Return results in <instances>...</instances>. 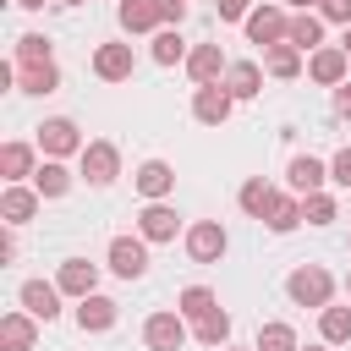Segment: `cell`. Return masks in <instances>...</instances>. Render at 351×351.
<instances>
[{
    "label": "cell",
    "instance_id": "1",
    "mask_svg": "<svg viewBox=\"0 0 351 351\" xmlns=\"http://www.w3.org/2000/svg\"><path fill=\"white\" fill-rule=\"evenodd\" d=\"M186 0H121V27L126 33H148L159 22H181Z\"/></svg>",
    "mask_w": 351,
    "mask_h": 351
},
{
    "label": "cell",
    "instance_id": "2",
    "mask_svg": "<svg viewBox=\"0 0 351 351\" xmlns=\"http://www.w3.org/2000/svg\"><path fill=\"white\" fill-rule=\"evenodd\" d=\"M285 291H291V302H296V307H329L335 280H329L318 263H307V269H296V274L285 280Z\"/></svg>",
    "mask_w": 351,
    "mask_h": 351
},
{
    "label": "cell",
    "instance_id": "3",
    "mask_svg": "<svg viewBox=\"0 0 351 351\" xmlns=\"http://www.w3.org/2000/svg\"><path fill=\"white\" fill-rule=\"evenodd\" d=\"M285 33H291V16H285V11H274V5H258V11H247V38H252V44L274 49Z\"/></svg>",
    "mask_w": 351,
    "mask_h": 351
},
{
    "label": "cell",
    "instance_id": "4",
    "mask_svg": "<svg viewBox=\"0 0 351 351\" xmlns=\"http://www.w3.org/2000/svg\"><path fill=\"white\" fill-rule=\"evenodd\" d=\"M38 148H44L49 159H60V154H77V148H88V143L77 137V126H71L66 115H55V121L38 126Z\"/></svg>",
    "mask_w": 351,
    "mask_h": 351
},
{
    "label": "cell",
    "instance_id": "5",
    "mask_svg": "<svg viewBox=\"0 0 351 351\" xmlns=\"http://www.w3.org/2000/svg\"><path fill=\"white\" fill-rule=\"evenodd\" d=\"M110 269H115L121 280H137V274L148 269V247H143L137 236H115V241H110Z\"/></svg>",
    "mask_w": 351,
    "mask_h": 351
},
{
    "label": "cell",
    "instance_id": "6",
    "mask_svg": "<svg viewBox=\"0 0 351 351\" xmlns=\"http://www.w3.org/2000/svg\"><path fill=\"white\" fill-rule=\"evenodd\" d=\"M143 340H148L154 351H181V340H186L181 313H154V318L143 324Z\"/></svg>",
    "mask_w": 351,
    "mask_h": 351
},
{
    "label": "cell",
    "instance_id": "7",
    "mask_svg": "<svg viewBox=\"0 0 351 351\" xmlns=\"http://www.w3.org/2000/svg\"><path fill=\"white\" fill-rule=\"evenodd\" d=\"M186 252H192L197 263H214V258L225 252V230H219V219H197V225L186 230Z\"/></svg>",
    "mask_w": 351,
    "mask_h": 351
},
{
    "label": "cell",
    "instance_id": "8",
    "mask_svg": "<svg viewBox=\"0 0 351 351\" xmlns=\"http://www.w3.org/2000/svg\"><path fill=\"white\" fill-rule=\"evenodd\" d=\"M93 71H99L104 82H126V77H132V44H99Z\"/></svg>",
    "mask_w": 351,
    "mask_h": 351
},
{
    "label": "cell",
    "instance_id": "9",
    "mask_svg": "<svg viewBox=\"0 0 351 351\" xmlns=\"http://www.w3.org/2000/svg\"><path fill=\"white\" fill-rule=\"evenodd\" d=\"M230 104H236V99H230V93H225V88H214V82H208V88H197V93H192V115H197V121H203V126H219V121H225V115H230Z\"/></svg>",
    "mask_w": 351,
    "mask_h": 351
},
{
    "label": "cell",
    "instance_id": "10",
    "mask_svg": "<svg viewBox=\"0 0 351 351\" xmlns=\"http://www.w3.org/2000/svg\"><path fill=\"white\" fill-rule=\"evenodd\" d=\"M115 165H121V159H115L110 143H88V148H82V176H88L93 186H110V181H115Z\"/></svg>",
    "mask_w": 351,
    "mask_h": 351
},
{
    "label": "cell",
    "instance_id": "11",
    "mask_svg": "<svg viewBox=\"0 0 351 351\" xmlns=\"http://www.w3.org/2000/svg\"><path fill=\"white\" fill-rule=\"evenodd\" d=\"M186 71H192V82H197V88H208V82H214L219 71H230V66H225L219 44H197V49L186 55Z\"/></svg>",
    "mask_w": 351,
    "mask_h": 351
},
{
    "label": "cell",
    "instance_id": "12",
    "mask_svg": "<svg viewBox=\"0 0 351 351\" xmlns=\"http://www.w3.org/2000/svg\"><path fill=\"white\" fill-rule=\"evenodd\" d=\"M55 285H60L66 296H77V302H82V296H93L99 269H93V263H82V258H71V263H60V280H55Z\"/></svg>",
    "mask_w": 351,
    "mask_h": 351
},
{
    "label": "cell",
    "instance_id": "13",
    "mask_svg": "<svg viewBox=\"0 0 351 351\" xmlns=\"http://www.w3.org/2000/svg\"><path fill=\"white\" fill-rule=\"evenodd\" d=\"M22 307H27L33 318H44V324H49V318L60 313V285H44V280H27V285H22Z\"/></svg>",
    "mask_w": 351,
    "mask_h": 351
},
{
    "label": "cell",
    "instance_id": "14",
    "mask_svg": "<svg viewBox=\"0 0 351 351\" xmlns=\"http://www.w3.org/2000/svg\"><path fill=\"white\" fill-rule=\"evenodd\" d=\"M137 230H143V241H170V236H176V208L148 203V208L137 214Z\"/></svg>",
    "mask_w": 351,
    "mask_h": 351
},
{
    "label": "cell",
    "instance_id": "15",
    "mask_svg": "<svg viewBox=\"0 0 351 351\" xmlns=\"http://www.w3.org/2000/svg\"><path fill=\"white\" fill-rule=\"evenodd\" d=\"M33 335H38L33 329V313H5L0 318V346L5 351H33Z\"/></svg>",
    "mask_w": 351,
    "mask_h": 351
},
{
    "label": "cell",
    "instance_id": "16",
    "mask_svg": "<svg viewBox=\"0 0 351 351\" xmlns=\"http://www.w3.org/2000/svg\"><path fill=\"white\" fill-rule=\"evenodd\" d=\"M346 49H313V82H324V88H340V77H346Z\"/></svg>",
    "mask_w": 351,
    "mask_h": 351
},
{
    "label": "cell",
    "instance_id": "17",
    "mask_svg": "<svg viewBox=\"0 0 351 351\" xmlns=\"http://www.w3.org/2000/svg\"><path fill=\"white\" fill-rule=\"evenodd\" d=\"M16 82H22V93H55L60 88V71H55V60H27L16 71Z\"/></svg>",
    "mask_w": 351,
    "mask_h": 351
},
{
    "label": "cell",
    "instance_id": "18",
    "mask_svg": "<svg viewBox=\"0 0 351 351\" xmlns=\"http://www.w3.org/2000/svg\"><path fill=\"white\" fill-rule=\"evenodd\" d=\"M170 186H176V170H170L165 159H148V165L137 170V192H143V197H154V203H159Z\"/></svg>",
    "mask_w": 351,
    "mask_h": 351
},
{
    "label": "cell",
    "instance_id": "19",
    "mask_svg": "<svg viewBox=\"0 0 351 351\" xmlns=\"http://www.w3.org/2000/svg\"><path fill=\"white\" fill-rule=\"evenodd\" d=\"M0 214H5V225H27V219L38 214V192H27V186H11V192L0 197Z\"/></svg>",
    "mask_w": 351,
    "mask_h": 351
},
{
    "label": "cell",
    "instance_id": "20",
    "mask_svg": "<svg viewBox=\"0 0 351 351\" xmlns=\"http://www.w3.org/2000/svg\"><path fill=\"white\" fill-rule=\"evenodd\" d=\"M258 82H263V71H258L252 60H236V66L225 71V93H230V99H252Z\"/></svg>",
    "mask_w": 351,
    "mask_h": 351
},
{
    "label": "cell",
    "instance_id": "21",
    "mask_svg": "<svg viewBox=\"0 0 351 351\" xmlns=\"http://www.w3.org/2000/svg\"><path fill=\"white\" fill-rule=\"evenodd\" d=\"M77 324H82V329H110V324H115V302H110V296H99V291H93V296H82Z\"/></svg>",
    "mask_w": 351,
    "mask_h": 351
},
{
    "label": "cell",
    "instance_id": "22",
    "mask_svg": "<svg viewBox=\"0 0 351 351\" xmlns=\"http://www.w3.org/2000/svg\"><path fill=\"white\" fill-rule=\"evenodd\" d=\"M324 176H329V170H324L318 159H307V154H302V159H291V186H296L302 197H313V192L324 186Z\"/></svg>",
    "mask_w": 351,
    "mask_h": 351
},
{
    "label": "cell",
    "instance_id": "23",
    "mask_svg": "<svg viewBox=\"0 0 351 351\" xmlns=\"http://www.w3.org/2000/svg\"><path fill=\"white\" fill-rule=\"evenodd\" d=\"M274 197H280V192H274V186H269L263 176H252V181L241 186V208H247V214H258V219H269V208H274Z\"/></svg>",
    "mask_w": 351,
    "mask_h": 351
},
{
    "label": "cell",
    "instance_id": "24",
    "mask_svg": "<svg viewBox=\"0 0 351 351\" xmlns=\"http://www.w3.org/2000/svg\"><path fill=\"white\" fill-rule=\"evenodd\" d=\"M208 313H219V302H214V291H208V285H186V291H181V318H192V324H203Z\"/></svg>",
    "mask_w": 351,
    "mask_h": 351
},
{
    "label": "cell",
    "instance_id": "25",
    "mask_svg": "<svg viewBox=\"0 0 351 351\" xmlns=\"http://www.w3.org/2000/svg\"><path fill=\"white\" fill-rule=\"evenodd\" d=\"M0 170H5L11 181L38 176V170H33V148H27V143H5V148H0Z\"/></svg>",
    "mask_w": 351,
    "mask_h": 351
},
{
    "label": "cell",
    "instance_id": "26",
    "mask_svg": "<svg viewBox=\"0 0 351 351\" xmlns=\"http://www.w3.org/2000/svg\"><path fill=\"white\" fill-rule=\"evenodd\" d=\"M318 38H324V22L318 16H291V33H285V44H296V49H318Z\"/></svg>",
    "mask_w": 351,
    "mask_h": 351
},
{
    "label": "cell",
    "instance_id": "27",
    "mask_svg": "<svg viewBox=\"0 0 351 351\" xmlns=\"http://www.w3.org/2000/svg\"><path fill=\"white\" fill-rule=\"evenodd\" d=\"M318 335H324L329 346L351 340V307H324V318H318Z\"/></svg>",
    "mask_w": 351,
    "mask_h": 351
},
{
    "label": "cell",
    "instance_id": "28",
    "mask_svg": "<svg viewBox=\"0 0 351 351\" xmlns=\"http://www.w3.org/2000/svg\"><path fill=\"white\" fill-rule=\"evenodd\" d=\"M296 71H302V49H296V44H274V49H269V77L285 82V77H296Z\"/></svg>",
    "mask_w": 351,
    "mask_h": 351
},
{
    "label": "cell",
    "instance_id": "29",
    "mask_svg": "<svg viewBox=\"0 0 351 351\" xmlns=\"http://www.w3.org/2000/svg\"><path fill=\"white\" fill-rule=\"evenodd\" d=\"M33 186H38L44 197H60V192L71 186V176H66V165H60V159H49V165H38V176H33Z\"/></svg>",
    "mask_w": 351,
    "mask_h": 351
},
{
    "label": "cell",
    "instance_id": "30",
    "mask_svg": "<svg viewBox=\"0 0 351 351\" xmlns=\"http://www.w3.org/2000/svg\"><path fill=\"white\" fill-rule=\"evenodd\" d=\"M296 225H302V203H296V197H274V208H269V230L285 236V230H296Z\"/></svg>",
    "mask_w": 351,
    "mask_h": 351
},
{
    "label": "cell",
    "instance_id": "31",
    "mask_svg": "<svg viewBox=\"0 0 351 351\" xmlns=\"http://www.w3.org/2000/svg\"><path fill=\"white\" fill-rule=\"evenodd\" d=\"M258 351H296V329L291 324H263L258 329Z\"/></svg>",
    "mask_w": 351,
    "mask_h": 351
},
{
    "label": "cell",
    "instance_id": "32",
    "mask_svg": "<svg viewBox=\"0 0 351 351\" xmlns=\"http://www.w3.org/2000/svg\"><path fill=\"white\" fill-rule=\"evenodd\" d=\"M302 219H307V225H329V219H335V197H324V192L302 197Z\"/></svg>",
    "mask_w": 351,
    "mask_h": 351
},
{
    "label": "cell",
    "instance_id": "33",
    "mask_svg": "<svg viewBox=\"0 0 351 351\" xmlns=\"http://www.w3.org/2000/svg\"><path fill=\"white\" fill-rule=\"evenodd\" d=\"M197 340H203V346H225V340H230V318H225V313H208V318L197 324Z\"/></svg>",
    "mask_w": 351,
    "mask_h": 351
},
{
    "label": "cell",
    "instance_id": "34",
    "mask_svg": "<svg viewBox=\"0 0 351 351\" xmlns=\"http://www.w3.org/2000/svg\"><path fill=\"white\" fill-rule=\"evenodd\" d=\"M154 60H159V66H176V60H181V33H176V27H165V33L154 38Z\"/></svg>",
    "mask_w": 351,
    "mask_h": 351
},
{
    "label": "cell",
    "instance_id": "35",
    "mask_svg": "<svg viewBox=\"0 0 351 351\" xmlns=\"http://www.w3.org/2000/svg\"><path fill=\"white\" fill-rule=\"evenodd\" d=\"M16 55H22V66L27 60H49V38L44 33H27V38H16Z\"/></svg>",
    "mask_w": 351,
    "mask_h": 351
},
{
    "label": "cell",
    "instance_id": "36",
    "mask_svg": "<svg viewBox=\"0 0 351 351\" xmlns=\"http://www.w3.org/2000/svg\"><path fill=\"white\" fill-rule=\"evenodd\" d=\"M318 16H329V22H346V27H351V0H318Z\"/></svg>",
    "mask_w": 351,
    "mask_h": 351
},
{
    "label": "cell",
    "instance_id": "37",
    "mask_svg": "<svg viewBox=\"0 0 351 351\" xmlns=\"http://www.w3.org/2000/svg\"><path fill=\"white\" fill-rule=\"evenodd\" d=\"M329 176H335L340 186H351V148H340V154H335V165H329Z\"/></svg>",
    "mask_w": 351,
    "mask_h": 351
},
{
    "label": "cell",
    "instance_id": "38",
    "mask_svg": "<svg viewBox=\"0 0 351 351\" xmlns=\"http://www.w3.org/2000/svg\"><path fill=\"white\" fill-rule=\"evenodd\" d=\"M214 5H219V16H225V22H236V16H247V5H252V0H214Z\"/></svg>",
    "mask_w": 351,
    "mask_h": 351
},
{
    "label": "cell",
    "instance_id": "39",
    "mask_svg": "<svg viewBox=\"0 0 351 351\" xmlns=\"http://www.w3.org/2000/svg\"><path fill=\"white\" fill-rule=\"evenodd\" d=\"M335 110H340V115L351 121V88H340V93H335Z\"/></svg>",
    "mask_w": 351,
    "mask_h": 351
},
{
    "label": "cell",
    "instance_id": "40",
    "mask_svg": "<svg viewBox=\"0 0 351 351\" xmlns=\"http://www.w3.org/2000/svg\"><path fill=\"white\" fill-rule=\"evenodd\" d=\"M16 5H22V11H38V5H44V0H16Z\"/></svg>",
    "mask_w": 351,
    "mask_h": 351
},
{
    "label": "cell",
    "instance_id": "41",
    "mask_svg": "<svg viewBox=\"0 0 351 351\" xmlns=\"http://www.w3.org/2000/svg\"><path fill=\"white\" fill-rule=\"evenodd\" d=\"M291 5H296V11H307V5H318V0H291Z\"/></svg>",
    "mask_w": 351,
    "mask_h": 351
},
{
    "label": "cell",
    "instance_id": "42",
    "mask_svg": "<svg viewBox=\"0 0 351 351\" xmlns=\"http://www.w3.org/2000/svg\"><path fill=\"white\" fill-rule=\"evenodd\" d=\"M340 49H346V55H351V27H346V44H340Z\"/></svg>",
    "mask_w": 351,
    "mask_h": 351
},
{
    "label": "cell",
    "instance_id": "43",
    "mask_svg": "<svg viewBox=\"0 0 351 351\" xmlns=\"http://www.w3.org/2000/svg\"><path fill=\"white\" fill-rule=\"evenodd\" d=\"M60 5H82V0H60Z\"/></svg>",
    "mask_w": 351,
    "mask_h": 351
},
{
    "label": "cell",
    "instance_id": "44",
    "mask_svg": "<svg viewBox=\"0 0 351 351\" xmlns=\"http://www.w3.org/2000/svg\"><path fill=\"white\" fill-rule=\"evenodd\" d=\"M307 351H324V346H307Z\"/></svg>",
    "mask_w": 351,
    "mask_h": 351
},
{
    "label": "cell",
    "instance_id": "45",
    "mask_svg": "<svg viewBox=\"0 0 351 351\" xmlns=\"http://www.w3.org/2000/svg\"><path fill=\"white\" fill-rule=\"evenodd\" d=\"M346 291H351V274H346Z\"/></svg>",
    "mask_w": 351,
    "mask_h": 351
}]
</instances>
